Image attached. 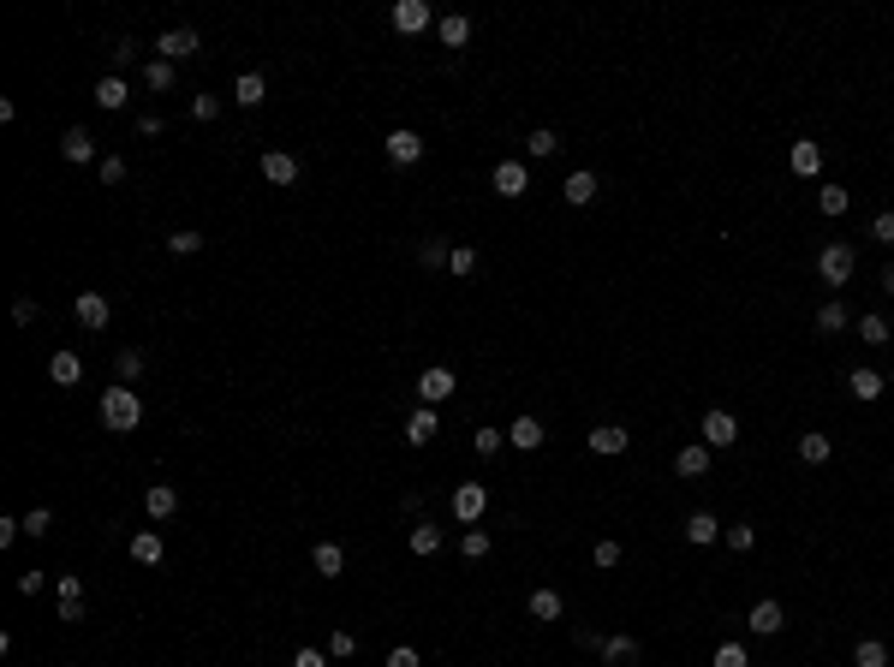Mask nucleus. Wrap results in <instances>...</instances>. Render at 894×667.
Wrapping results in <instances>:
<instances>
[{"instance_id": "nucleus-1", "label": "nucleus", "mask_w": 894, "mask_h": 667, "mask_svg": "<svg viewBox=\"0 0 894 667\" xmlns=\"http://www.w3.org/2000/svg\"><path fill=\"white\" fill-rule=\"evenodd\" d=\"M138 424H143V399L131 394L126 382H114L108 394H101V429H114V435H131Z\"/></svg>"}, {"instance_id": "nucleus-2", "label": "nucleus", "mask_w": 894, "mask_h": 667, "mask_svg": "<svg viewBox=\"0 0 894 667\" xmlns=\"http://www.w3.org/2000/svg\"><path fill=\"white\" fill-rule=\"evenodd\" d=\"M852 269H859V256H852V244H823L817 251V274H823V286H847L852 281Z\"/></svg>"}, {"instance_id": "nucleus-3", "label": "nucleus", "mask_w": 894, "mask_h": 667, "mask_svg": "<svg viewBox=\"0 0 894 667\" xmlns=\"http://www.w3.org/2000/svg\"><path fill=\"white\" fill-rule=\"evenodd\" d=\"M459 394V376L447 364H429L424 376H418V399H424V405H441V399H454Z\"/></svg>"}, {"instance_id": "nucleus-4", "label": "nucleus", "mask_w": 894, "mask_h": 667, "mask_svg": "<svg viewBox=\"0 0 894 667\" xmlns=\"http://www.w3.org/2000/svg\"><path fill=\"white\" fill-rule=\"evenodd\" d=\"M197 30H191V24H179V30H161V36H156V60H168V66H173V60H191V54H197Z\"/></svg>"}, {"instance_id": "nucleus-5", "label": "nucleus", "mask_w": 894, "mask_h": 667, "mask_svg": "<svg viewBox=\"0 0 894 667\" xmlns=\"http://www.w3.org/2000/svg\"><path fill=\"white\" fill-rule=\"evenodd\" d=\"M429 24H436L429 0H394V30H399V36H424Z\"/></svg>"}, {"instance_id": "nucleus-6", "label": "nucleus", "mask_w": 894, "mask_h": 667, "mask_svg": "<svg viewBox=\"0 0 894 667\" xmlns=\"http://www.w3.org/2000/svg\"><path fill=\"white\" fill-rule=\"evenodd\" d=\"M489 185H495V197H525V191H531V167H525V161H495Z\"/></svg>"}, {"instance_id": "nucleus-7", "label": "nucleus", "mask_w": 894, "mask_h": 667, "mask_svg": "<svg viewBox=\"0 0 894 667\" xmlns=\"http://www.w3.org/2000/svg\"><path fill=\"white\" fill-rule=\"evenodd\" d=\"M388 161H394V167H412V161H424V138H418L412 126H399V131H388Z\"/></svg>"}, {"instance_id": "nucleus-8", "label": "nucleus", "mask_w": 894, "mask_h": 667, "mask_svg": "<svg viewBox=\"0 0 894 667\" xmlns=\"http://www.w3.org/2000/svg\"><path fill=\"white\" fill-rule=\"evenodd\" d=\"M483 512H489V489H483V483H459L454 489V519H459V525H477Z\"/></svg>"}, {"instance_id": "nucleus-9", "label": "nucleus", "mask_w": 894, "mask_h": 667, "mask_svg": "<svg viewBox=\"0 0 894 667\" xmlns=\"http://www.w3.org/2000/svg\"><path fill=\"white\" fill-rule=\"evenodd\" d=\"M739 441V424H734V412H704V447H734Z\"/></svg>"}, {"instance_id": "nucleus-10", "label": "nucleus", "mask_w": 894, "mask_h": 667, "mask_svg": "<svg viewBox=\"0 0 894 667\" xmlns=\"http://www.w3.org/2000/svg\"><path fill=\"white\" fill-rule=\"evenodd\" d=\"M60 156H66L72 167H90V161H101V156H96V138H90L84 126H72L66 138H60Z\"/></svg>"}, {"instance_id": "nucleus-11", "label": "nucleus", "mask_w": 894, "mask_h": 667, "mask_svg": "<svg viewBox=\"0 0 894 667\" xmlns=\"http://www.w3.org/2000/svg\"><path fill=\"white\" fill-rule=\"evenodd\" d=\"M60 620H84V578L78 572H60Z\"/></svg>"}, {"instance_id": "nucleus-12", "label": "nucleus", "mask_w": 894, "mask_h": 667, "mask_svg": "<svg viewBox=\"0 0 894 667\" xmlns=\"http://www.w3.org/2000/svg\"><path fill=\"white\" fill-rule=\"evenodd\" d=\"M596 650H602V667H639V638H626V632L602 638Z\"/></svg>"}, {"instance_id": "nucleus-13", "label": "nucleus", "mask_w": 894, "mask_h": 667, "mask_svg": "<svg viewBox=\"0 0 894 667\" xmlns=\"http://www.w3.org/2000/svg\"><path fill=\"white\" fill-rule=\"evenodd\" d=\"M48 382H54V387H78V382H84V357H78V352H54V357H48Z\"/></svg>"}, {"instance_id": "nucleus-14", "label": "nucleus", "mask_w": 894, "mask_h": 667, "mask_svg": "<svg viewBox=\"0 0 894 667\" xmlns=\"http://www.w3.org/2000/svg\"><path fill=\"white\" fill-rule=\"evenodd\" d=\"M436 429H441L436 405H418V412L406 417V441H412V447H429V441H436Z\"/></svg>"}, {"instance_id": "nucleus-15", "label": "nucleus", "mask_w": 894, "mask_h": 667, "mask_svg": "<svg viewBox=\"0 0 894 667\" xmlns=\"http://www.w3.org/2000/svg\"><path fill=\"white\" fill-rule=\"evenodd\" d=\"M787 167H793L799 179H817V173H823V149H817V143H805V138H799L793 149H787Z\"/></svg>"}, {"instance_id": "nucleus-16", "label": "nucleus", "mask_w": 894, "mask_h": 667, "mask_svg": "<svg viewBox=\"0 0 894 667\" xmlns=\"http://www.w3.org/2000/svg\"><path fill=\"white\" fill-rule=\"evenodd\" d=\"M674 471H680V477H710V447H704V441H692V447H680V453H674Z\"/></svg>"}, {"instance_id": "nucleus-17", "label": "nucleus", "mask_w": 894, "mask_h": 667, "mask_svg": "<svg viewBox=\"0 0 894 667\" xmlns=\"http://www.w3.org/2000/svg\"><path fill=\"white\" fill-rule=\"evenodd\" d=\"M263 179H269V185H298V156L269 149V156H263Z\"/></svg>"}, {"instance_id": "nucleus-18", "label": "nucleus", "mask_w": 894, "mask_h": 667, "mask_svg": "<svg viewBox=\"0 0 894 667\" xmlns=\"http://www.w3.org/2000/svg\"><path fill=\"white\" fill-rule=\"evenodd\" d=\"M72 310H78V322H84V328H108L114 304L101 299V292H78V304H72Z\"/></svg>"}, {"instance_id": "nucleus-19", "label": "nucleus", "mask_w": 894, "mask_h": 667, "mask_svg": "<svg viewBox=\"0 0 894 667\" xmlns=\"http://www.w3.org/2000/svg\"><path fill=\"white\" fill-rule=\"evenodd\" d=\"M847 387H852V399H882L889 376H877L870 364H859V369H847Z\"/></svg>"}, {"instance_id": "nucleus-20", "label": "nucleus", "mask_w": 894, "mask_h": 667, "mask_svg": "<svg viewBox=\"0 0 894 667\" xmlns=\"http://www.w3.org/2000/svg\"><path fill=\"white\" fill-rule=\"evenodd\" d=\"M584 441H591V453L614 459V453H626V441H632V435H626L620 424H602V429H591V435H584Z\"/></svg>"}, {"instance_id": "nucleus-21", "label": "nucleus", "mask_w": 894, "mask_h": 667, "mask_svg": "<svg viewBox=\"0 0 894 667\" xmlns=\"http://www.w3.org/2000/svg\"><path fill=\"white\" fill-rule=\"evenodd\" d=\"M561 197H567L572 209H584V203H596V173H591V167L567 173V185H561Z\"/></svg>"}, {"instance_id": "nucleus-22", "label": "nucleus", "mask_w": 894, "mask_h": 667, "mask_svg": "<svg viewBox=\"0 0 894 667\" xmlns=\"http://www.w3.org/2000/svg\"><path fill=\"white\" fill-rule=\"evenodd\" d=\"M716 537H722V519H716V512H692V519H686V542H692V548H710Z\"/></svg>"}, {"instance_id": "nucleus-23", "label": "nucleus", "mask_w": 894, "mask_h": 667, "mask_svg": "<svg viewBox=\"0 0 894 667\" xmlns=\"http://www.w3.org/2000/svg\"><path fill=\"white\" fill-rule=\"evenodd\" d=\"M126 101H131L126 78H120V71H108V78H101V84H96V108H108V114H120Z\"/></svg>"}, {"instance_id": "nucleus-24", "label": "nucleus", "mask_w": 894, "mask_h": 667, "mask_svg": "<svg viewBox=\"0 0 894 667\" xmlns=\"http://www.w3.org/2000/svg\"><path fill=\"white\" fill-rule=\"evenodd\" d=\"M436 36H441V48H466V43H471V18H466V13L436 18Z\"/></svg>"}, {"instance_id": "nucleus-25", "label": "nucleus", "mask_w": 894, "mask_h": 667, "mask_svg": "<svg viewBox=\"0 0 894 667\" xmlns=\"http://www.w3.org/2000/svg\"><path fill=\"white\" fill-rule=\"evenodd\" d=\"M781 625H787L781 602H757V608H752V638H775Z\"/></svg>"}, {"instance_id": "nucleus-26", "label": "nucleus", "mask_w": 894, "mask_h": 667, "mask_svg": "<svg viewBox=\"0 0 894 667\" xmlns=\"http://www.w3.org/2000/svg\"><path fill=\"white\" fill-rule=\"evenodd\" d=\"M829 453H835V441H829L823 429H805V435H799V459H805V465H829Z\"/></svg>"}, {"instance_id": "nucleus-27", "label": "nucleus", "mask_w": 894, "mask_h": 667, "mask_svg": "<svg viewBox=\"0 0 894 667\" xmlns=\"http://www.w3.org/2000/svg\"><path fill=\"white\" fill-rule=\"evenodd\" d=\"M311 567L322 572V578H341V572H346V548H341V542H316Z\"/></svg>"}, {"instance_id": "nucleus-28", "label": "nucleus", "mask_w": 894, "mask_h": 667, "mask_svg": "<svg viewBox=\"0 0 894 667\" xmlns=\"http://www.w3.org/2000/svg\"><path fill=\"white\" fill-rule=\"evenodd\" d=\"M507 441L519 447V453H537V447H543V424H537V417H513Z\"/></svg>"}, {"instance_id": "nucleus-29", "label": "nucleus", "mask_w": 894, "mask_h": 667, "mask_svg": "<svg viewBox=\"0 0 894 667\" xmlns=\"http://www.w3.org/2000/svg\"><path fill=\"white\" fill-rule=\"evenodd\" d=\"M263 96H269L263 71H239V84H233V101H239V108H263Z\"/></svg>"}, {"instance_id": "nucleus-30", "label": "nucleus", "mask_w": 894, "mask_h": 667, "mask_svg": "<svg viewBox=\"0 0 894 667\" xmlns=\"http://www.w3.org/2000/svg\"><path fill=\"white\" fill-rule=\"evenodd\" d=\"M143 512H149V519H173V512H179V489L156 483L149 495H143Z\"/></svg>"}, {"instance_id": "nucleus-31", "label": "nucleus", "mask_w": 894, "mask_h": 667, "mask_svg": "<svg viewBox=\"0 0 894 667\" xmlns=\"http://www.w3.org/2000/svg\"><path fill=\"white\" fill-rule=\"evenodd\" d=\"M406 542H412V554H418V560H429V554H441V525H424V519H418Z\"/></svg>"}, {"instance_id": "nucleus-32", "label": "nucleus", "mask_w": 894, "mask_h": 667, "mask_svg": "<svg viewBox=\"0 0 894 667\" xmlns=\"http://www.w3.org/2000/svg\"><path fill=\"white\" fill-rule=\"evenodd\" d=\"M852 667H889V643H882V638H859V650H852Z\"/></svg>"}, {"instance_id": "nucleus-33", "label": "nucleus", "mask_w": 894, "mask_h": 667, "mask_svg": "<svg viewBox=\"0 0 894 667\" xmlns=\"http://www.w3.org/2000/svg\"><path fill=\"white\" fill-rule=\"evenodd\" d=\"M131 560H138V567H156L161 560V537L156 530H138V537H131Z\"/></svg>"}, {"instance_id": "nucleus-34", "label": "nucleus", "mask_w": 894, "mask_h": 667, "mask_svg": "<svg viewBox=\"0 0 894 667\" xmlns=\"http://www.w3.org/2000/svg\"><path fill=\"white\" fill-rule=\"evenodd\" d=\"M554 149H561V138H554L549 126H537V131H531V138H525V156H531V161H549Z\"/></svg>"}, {"instance_id": "nucleus-35", "label": "nucleus", "mask_w": 894, "mask_h": 667, "mask_svg": "<svg viewBox=\"0 0 894 667\" xmlns=\"http://www.w3.org/2000/svg\"><path fill=\"white\" fill-rule=\"evenodd\" d=\"M143 90H156V96H168V90H173V66H168V60H149V66H143Z\"/></svg>"}, {"instance_id": "nucleus-36", "label": "nucleus", "mask_w": 894, "mask_h": 667, "mask_svg": "<svg viewBox=\"0 0 894 667\" xmlns=\"http://www.w3.org/2000/svg\"><path fill=\"white\" fill-rule=\"evenodd\" d=\"M531 620H561V590H531Z\"/></svg>"}, {"instance_id": "nucleus-37", "label": "nucleus", "mask_w": 894, "mask_h": 667, "mask_svg": "<svg viewBox=\"0 0 894 667\" xmlns=\"http://www.w3.org/2000/svg\"><path fill=\"white\" fill-rule=\"evenodd\" d=\"M847 203H852L847 185H823V191H817V209L823 214H847Z\"/></svg>"}, {"instance_id": "nucleus-38", "label": "nucleus", "mask_w": 894, "mask_h": 667, "mask_svg": "<svg viewBox=\"0 0 894 667\" xmlns=\"http://www.w3.org/2000/svg\"><path fill=\"white\" fill-rule=\"evenodd\" d=\"M114 376H120V382H126V387H131V382H138V376H143V352H138V346H126V352L114 357Z\"/></svg>"}, {"instance_id": "nucleus-39", "label": "nucleus", "mask_w": 894, "mask_h": 667, "mask_svg": "<svg viewBox=\"0 0 894 667\" xmlns=\"http://www.w3.org/2000/svg\"><path fill=\"white\" fill-rule=\"evenodd\" d=\"M197 251H203V233H191V227L168 233V256H197Z\"/></svg>"}, {"instance_id": "nucleus-40", "label": "nucleus", "mask_w": 894, "mask_h": 667, "mask_svg": "<svg viewBox=\"0 0 894 667\" xmlns=\"http://www.w3.org/2000/svg\"><path fill=\"white\" fill-rule=\"evenodd\" d=\"M471 447H477L483 459H495L501 447H507V429H477V435H471Z\"/></svg>"}, {"instance_id": "nucleus-41", "label": "nucleus", "mask_w": 894, "mask_h": 667, "mask_svg": "<svg viewBox=\"0 0 894 667\" xmlns=\"http://www.w3.org/2000/svg\"><path fill=\"white\" fill-rule=\"evenodd\" d=\"M447 256H454V251H447L441 239H424V244H418V262H424V269H447Z\"/></svg>"}, {"instance_id": "nucleus-42", "label": "nucleus", "mask_w": 894, "mask_h": 667, "mask_svg": "<svg viewBox=\"0 0 894 667\" xmlns=\"http://www.w3.org/2000/svg\"><path fill=\"white\" fill-rule=\"evenodd\" d=\"M817 328H823V334H841V328H847V304H835V299H829L823 310H817Z\"/></svg>"}, {"instance_id": "nucleus-43", "label": "nucleus", "mask_w": 894, "mask_h": 667, "mask_svg": "<svg viewBox=\"0 0 894 667\" xmlns=\"http://www.w3.org/2000/svg\"><path fill=\"white\" fill-rule=\"evenodd\" d=\"M591 560H596L602 572H614V567H620V542H614V537H602V542L591 548Z\"/></svg>"}, {"instance_id": "nucleus-44", "label": "nucleus", "mask_w": 894, "mask_h": 667, "mask_svg": "<svg viewBox=\"0 0 894 667\" xmlns=\"http://www.w3.org/2000/svg\"><path fill=\"white\" fill-rule=\"evenodd\" d=\"M48 525H54V512H48V507H30V512H24V537L43 542V537H48Z\"/></svg>"}, {"instance_id": "nucleus-45", "label": "nucleus", "mask_w": 894, "mask_h": 667, "mask_svg": "<svg viewBox=\"0 0 894 667\" xmlns=\"http://www.w3.org/2000/svg\"><path fill=\"white\" fill-rule=\"evenodd\" d=\"M859 340L865 346H889V322H882V316H865V322H859Z\"/></svg>"}, {"instance_id": "nucleus-46", "label": "nucleus", "mask_w": 894, "mask_h": 667, "mask_svg": "<svg viewBox=\"0 0 894 667\" xmlns=\"http://www.w3.org/2000/svg\"><path fill=\"white\" fill-rule=\"evenodd\" d=\"M722 537H727V548H734V554H752V542H757V530H752V525H727V530H722Z\"/></svg>"}, {"instance_id": "nucleus-47", "label": "nucleus", "mask_w": 894, "mask_h": 667, "mask_svg": "<svg viewBox=\"0 0 894 667\" xmlns=\"http://www.w3.org/2000/svg\"><path fill=\"white\" fill-rule=\"evenodd\" d=\"M459 554H466V560H483V554H489V530H466V537H459Z\"/></svg>"}, {"instance_id": "nucleus-48", "label": "nucleus", "mask_w": 894, "mask_h": 667, "mask_svg": "<svg viewBox=\"0 0 894 667\" xmlns=\"http://www.w3.org/2000/svg\"><path fill=\"white\" fill-rule=\"evenodd\" d=\"M710 667H752V655H745V643H722Z\"/></svg>"}, {"instance_id": "nucleus-49", "label": "nucleus", "mask_w": 894, "mask_h": 667, "mask_svg": "<svg viewBox=\"0 0 894 667\" xmlns=\"http://www.w3.org/2000/svg\"><path fill=\"white\" fill-rule=\"evenodd\" d=\"M447 269H454L459 281H466V274H477V251H471V244H459V251L447 256Z\"/></svg>"}, {"instance_id": "nucleus-50", "label": "nucleus", "mask_w": 894, "mask_h": 667, "mask_svg": "<svg viewBox=\"0 0 894 667\" xmlns=\"http://www.w3.org/2000/svg\"><path fill=\"white\" fill-rule=\"evenodd\" d=\"M191 119H221V96H209V90L191 96Z\"/></svg>"}, {"instance_id": "nucleus-51", "label": "nucleus", "mask_w": 894, "mask_h": 667, "mask_svg": "<svg viewBox=\"0 0 894 667\" xmlns=\"http://www.w3.org/2000/svg\"><path fill=\"white\" fill-rule=\"evenodd\" d=\"M96 173H101V185H120V179H126V161H120V156H101Z\"/></svg>"}, {"instance_id": "nucleus-52", "label": "nucleus", "mask_w": 894, "mask_h": 667, "mask_svg": "<svg viewBox=\"0 0 894 667\" xmlns=\"http://www.w3.org/2000/svg\"><path fill=\"white\" fill-rule=\"evenodd\" d=\"M352 650H358V638H352V632H334V638H328V655H334V662H346Z\"/></svg>"}, {"instance_id": "nucleus-53", "label": "nucleus", "mask_w": 894, "mask_h": 667, "mask_svg": "<svg viewBox=\"0 0 894 667\" xmlns=\"http://www.w3.org/2000/svg\"><path fill=\"white\" fill-rule=\"evenodd\" d=\"M870 233H877V239H882V244H894V209H882V214H877V221H870Z\"/></svg>"}, {"instance_id": "nucleus-54", "label": "nucleus", "mask_w": 894, "mask_h": 667, "mask_svg": "<svg viewBox=\"0 0 894 667\" xmlns=\"http://www.w3.org/2000/svg\"><path fill=\"white\" fill-rule=\"evenodd\" d=\"M388 667H424V662H418V650H412V643H399V650L388 655Z\"/></svg>"}, {"instance_id": "nucleus-55", "label": "nucleus", "mask_w": 894, "mask_h": 667, "mask_svg": "<svg viewBox=\"0 0 894 667\" xmlns=\"http://www.w3.org/2000/svg\"><path fill=\"white\" fill-rule=\"evenodd\" d=\"M43 590V572H18V596H36Z\"/></svg>"}, {"instance_id": "nucleus-56", "label": "nucleus", "mask_w": 894, "mask_h": 667, "mask_svg": "<svg viewBox=\"0 0 894 667\" xmlns=\"http://www.w3.org/2000/svg\"><path fill=\"white\" fill-rule=\"evenodd\" d=\"M13 322H18V328H30V322H36V304L18 299V304H13Z\"/></svg>"}, {"instance_id": "nucleus-57", "label": "nucleus", "mask_w": 894, "mask_h": 667, "mask_svg": "<svg viewBox=\"0 0 894 667\" xmlns=\"http://www.w3.org/2000/svg\"><path fill=\"white\" fill-rule=\"evenodd\" d=\"M293 667H328V655H322V650H298Z\"/></svg>"}, {"instance_id": "nucleus-58", "label": "nucleus", "mask_w": 894, "mask_h": 667, "mask_svg": "<svg viewBox=\"0 0 894 667\" xmlns=\"http://www.w3.org/2000/svg\"><path fill=\"white\" fill-rule=\"evenodd\" d=\"M882 292H894V262H889V269H882Z\"/></svg>"}, {"instance_id": "nucleus-59", "label": "nucleus", "mask_w": 894, "mask_h": 667, "mask_svg": "<svg viewBox=\"0 0 894 667\" xmlns=\"http://www.w3.org/2000/svg\"><path fill=\"white\" fill-rule=\"evenodd\" d=\"M889 387H894V376H889Z\"/></svg>"}]
</instances>
